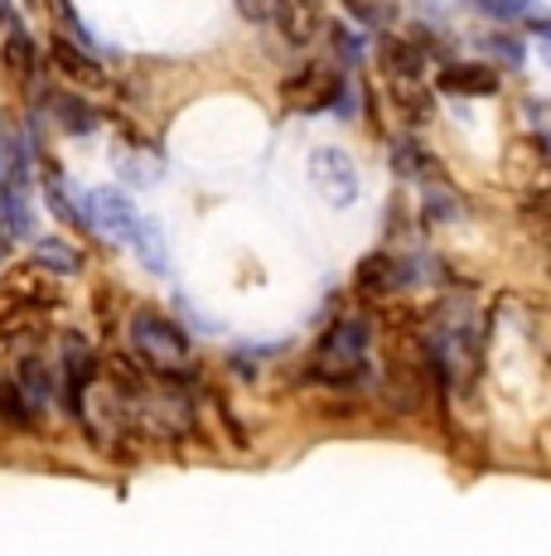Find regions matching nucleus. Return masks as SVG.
Returning <instances> with one entry per match:
<instances>
[{"label":"nucleus","mask_w":551,"mask_h":556,"mask_svg":"<svg viewBox=\"0 0 551 556\" xmlns=\"http://www.w3.org/2000/svg\"><path fill=\"white\" fill-rule=\"evenodd\" d=\"M368 339H373V329H368L363 315L334 319V325L324 329V339H320V354H315L310 378L330 382V388H348V382H358L363 378V368H368Z\"/></svg>","instance_id":"nucleus-1"},{"label":"nucleus","mask_w":551,"mask_h":556,"mask_svg":"<svg viewBox=\"0 0 551 556\" xmlns=\"http://www.w3.org/2000/svg\"><path fill=\"white\" fill-rule=\"evenodd\" d=\"M131 344L145 358V368L161 378H189V334L161 309H136L131 315Z\"/></svg>","instance_id":"nucleus-2"},{"label":"nucleus","mask_w":551,"mask_h":556,"mask_svg":"<svg viewBox=\"0 0 551 556\" xmlns=\"http://www.w3.org/2000/svg\"><path fill=\"white\" fill-rule=\"evenodd\" d=\"M310 179L315 189H320L324 199L334 203V208H348V203L358 199V165L348 151H338V146H320V151H310Z\"/></svg>","instance_id":"nucleus-3"},{"label":"nucleus","mask_w":551,"mask_h":556,"mask_svg":"<svg viewBox=\"0 0 551 556\" xmlns=\"http://www.w3.org/2000/svg\"><path fill=\"white\" fill-rule=\"evenodd\" d=\"M82 213H88V228H98L112 242H131L136 228H141V213H136V203L121 189H92Z\"/></svg>","instance_id":"nucleus-4"},{"label":"nucleus","mask_w":551,"mask_h":556,"mask_svg":"<svg viewBox=\"0 0 551 556\" xmlns=\"http://www.w3.org/2000/svg\"><path fill=\"white\" fill-rule=\"evenodd\" d=\"M417 276H421L417 262H401V256H392V252H377L358 266V291H368V295L407 291V286H417Z\"/></svg>","instance_id":"nucleus-5"},{"label":"nucleus","mask_w":551,"mask_h":556,"mask_svg":"<svg viewBox=\"0 0 551 556\" xmlns=\"http://www.w3.org/2000/svg\"><path fill=\"white\" fill-rule=\"evenodd\" d=\"M338 88H344V78L330 68H305V73H295V78H285V102L291 106H300V112H324V106H334L338 98Z\"/></svg>","instance_id":"nucleus-6"},{"label":"nucleus","mask_w":551,"mask_h":556,"mask_svg":"<svg viewBox=\"0 0 551 556\" xmlns=\"http://www.w3.org/2000/svg\"><path fill=\"white\" fill-rule=\"evenodd\" d=\"M92 382H98V354L82 339H68L63 344V402H68L73 416H82V392Z\"/></svg>","instance_id":"nucleus-7"},{"label":"nucleus","mask_w":551,"mask_h":556,"mask_svg":"<svg viewBox=\"0 0 551 556\" xmlns=\"http://www.w3.org/2000/svg\"><path fill=\"white\" fill-rule=\"evenodd\" d=\"M436 92H450V98H494L498 73L484 68V63H445L436 73Z\"/></svg>","instance_id":"nucleus-8"},{"label":"nucleus","mask_w":551,"mask_h":556,"mask_svg":"<svg viewBox=\"0 0 551 556\" xmlns=\"http://www.w3.org/2000/svg\"><path fill=\"white\" fill-rule=\"evenodd\" d=\"M271 20L281 25V35L291 45H310L324 25V10L320 0H271Z\"/></svg>","instance_id":"nucleus-9"},{"label":"nucleus","mask_w":551,"mask_h":556,"mask_svg":"<svg viewBox=\"0 0 551 556\" xmlns=\"http://www.w3.org/2000/svg\"><path fill=\"white\" fill-rule=\"evenodd\" d=\"M387 397L397 412H417L426 402V388H421V363L411 358H392L387 363Z\"/></svg>","instance_id":"nucleus-10"},{"label":"nucleus","mask_w":551,"mask_h":556,"mask_svg":"<svg viewBox=\"0 0 551 556\" xmlns=\"http://www.w3.org/2000/svg\"><path fill=\"white\" fill-rule=\"evenodd\" d=\"M49 53H54V63H59L63 73H68V78L88 83V88H98V83H102V63L92 59V53L82 49L78 39H63V35H54V39H49Z\"/></svg>","instance_id":"nucleus-11"},{"label":"nucleus","mask_w":551,"mask_h":556,"mask_svg":"<svg viewBox=\"0 0 551 556\" xmlns=\"http://www.w3.org/2000/svg\"><path fill=\"white\" fill-rule=\"evenodd\" d=\"M49 112H54L59 131H68V136H92L98 131V112H92L82 98H73V92H49Z\"/></svg>","instance_id":"nucleus-12"},{"label":"nucleus","mask_w":551,"mask_h":556,"mask_svg":"<svg viewBox=\"0 0 551 556\" xmlns=\"http://www.w3.org/2000/svg\"><path fill=\"white\" fill-rule=\"evenodd\" d=\"M20 392L35 412H44L54 402V368H44V358H25L20 363Z\"/></svg>","instance_id":"nucleus-13"},{"label":"nucleus","mask_w":551,"mask_h":556,"mask_svg":"<svg viewBox=\"0 0 551 556\" xmlns=\"http://www.w3.org/2000/svg\"><path fill=\"white\" fill-rule=\"evenodd\" d=\"M5 68L15 73L20 83H35V68H39V49H35V39L25 35L20 25H10V35H5Z\"/></svg>","instance_id":"nucleus-14"},{"label":"nucleus","mask_w":551,"mask_h":556,"mask_svg":"<svg viewBox=\"0 0 551 556\" xmlns=\"http://www.w3.org/2000/svg\"><path fill=\"white\" fill-rule=\"evenodd\" d=\"M392 169H397L401 179H436L440 175L436 155H426L417 141H397V146H392Z\"/></svg>","instance_id":"nucleus-15"},{"label":"nucleus","mask_w":551,"mask_h":556,"mask_svg":"<svg viewBox=\"0 0 551 556\" xmlns=\"http://www.w3.org/2000/svg\"><path fill=\"white\" fill-rule=\"evenodd\" d=\"M421 68H426V59H421L417 45H407V39H387L383 45V73L387 78H421Z\"/></svg>","instance_id":"nucleus-16"},{"label":"nucleus","mask_w":551,"mask_h":556,"mask_svg":"<svg viewBox=\"0 0 551 556\" xmlns=\"http://www.w3.org/2000/svg\"><path fill=\"white\" fill-rule=\"evenodd\" d=\"M35 262L44 266V271H59V276H78L82 271V256L73 252L63 238H39L35 242Z\"/></svg>","instance_id":"nucleus-17"},{"label":"nucleus","mask_w":551,"mask_h":556,"mask_svg":"<svg viewBox=\"0 0 551 556\" xmlns=\"http://www.w3.org/2000/svg\"><path fill=\"white\" fill-rule=\"evenodd\" d=\"M460 208H464L460 194L426 185V199H421V218H426V223H454V218H460Z\"/></svg>","instance_id":"nucleus-18"},{"label":"nucleus","mask_w":551,"mask_h":556,"mask_svg":"<svg viewBox=\"0 0 551 556\" xmlns=\"http://www.w3.org/2000/svg\"><path fill=\"white\" fill-rule=\"evenodd\" d=\"M29 416H35V406L25 402V392L10 388V382H0V421L5 426H29Z\"/></svg>","instance_id":"nucleus-19"},{"label":"nucleus","mask_w":551,"mask_h":556,"mask_svg":"<svg viewBox=\"0 0 551 556\" xmlns=\"http://www.w3.org/2000/svg\"><path fill=\"white\" fill-rule=\"evenodd\" d=\"M344 10L358 25H392L397 20V5H387V0H344Z\"/></svg>","instance_id":"nucleus-20"},{"label":"nucleus","mask_w":551,"mask_h":556,"mask_svg":"<svg viewBox=\"0 0 551 556\" xmlns=\"http://www.w3.org/2000/svg\"><path fill=\"white\" fill-rule=\"evenodd\" d=\"M136 242H141L145 266H151V271H161V266H165V252H161V232H155V223H141V228H136Z\"/></svg>","instance_id":"nucleus-21"},{"label":"nucleus","mask_w":551,"mask_h":556,"mask_svg":"<svg viewBox=\"0 0 551 556\" xmlns=\"http://www.w3.org/2000/svg\"><path fill=\"white\" fill-rule=\"evenodd\" d=\"M470 5L489 20H517L527 10V0H470Z\"/></svg>","instance_id":"nucleus-22"},{"label":"nucleus","mask_w":551,"mask_h":556,"mask_svg":"<svg viewBox=\"0 0 551 556\" xmlns=\"http://www.w3.org/2000/svg\"><path fill=\"white\" fill-rule=\"evenodd\" d=\"M489 49H494V59H503V63H508V68H517V63H523V45H517L513 35H508V39H503V35H494V39H489Z\"/></svg>","instance_id":"nucleus-23"},{"label":"nucleus","mask_w":551,"mask_h":556,"mask_svg":"<svg viewBox=\"0 0 551 556\" xmlns=\"http://www.w3.org/2000/svg\"><path fill=\"white\" fill-rule=\"evenodd\" d=\"M334 49H338V59H344V63H358V53H363V39H358V35H348V29L344 25H338L334 29Z\"/></svg>","instance_id":"nucleus-24"},{"label":"nucleus","mask_w":551,"mask_h":556,"mask_svg":"<svg viewBox=\"0 0 551 556\" xmlns=\"http://www.w3.org/2000/svg\"><path fill=\"white\" fill-rule=\"evenodd\" d=\"M238 10L252 20V25H261V20H271V0H238Z\"/></svg>","instance_id":"nucleus-25"},{"label":"nucleus","mask_w":551,"mask_h":556,"mask_svg":"<svg viewBox=\"0 0 551 556\" xmlns=\"http://www.w3.org/2000/svg\"><path fill=\"white\" fill-rule=\"evenodd\" d=\"M533 35H537V39H551V15H547V20H533Z\"/></svg>","instance_id":"nucleus-26"},{"label":"nucleus","mask_w":551,"mask_h":556,"mask_svg":"<svg viewBox=\"0 0 551 556\" xmlns=\"http://www.w3.org/2000/svg\"><path fill=\"white\" fill-rule=\"evenodd\" d=\"M0 20H10V25H15V5H10V0H0Z\"/></svg>","instance_id":"nucleus-27"}]
</instances>
